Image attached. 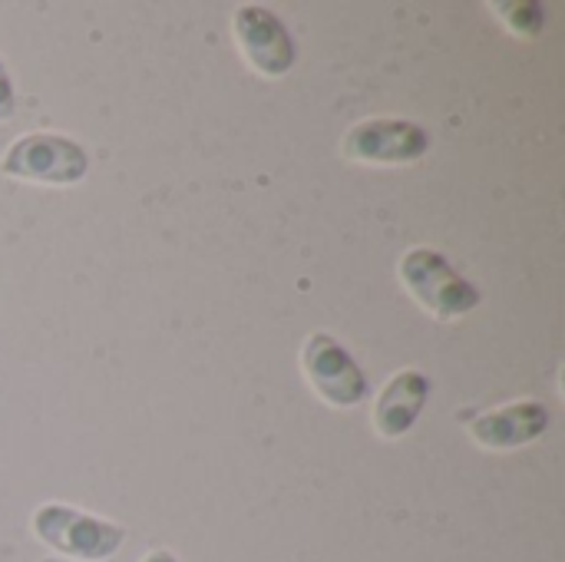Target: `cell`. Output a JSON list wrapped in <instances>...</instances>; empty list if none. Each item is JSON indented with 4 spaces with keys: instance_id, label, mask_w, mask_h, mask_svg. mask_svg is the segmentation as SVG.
<instances>
[{
    "instance_id": "obj_11",
    "label": "cell",
    "mask_w": 565,
    "mask_h": 562,
    "mask_svg": "<svg viewBox=\"0 0 565 562\" xmlns=\"http://www.w3.org/2000/svg\"><path fill=\"white\" fill-rule=\"evenodd\" d=\"M142 562H179V560H175L169 550H152V553H149Z\"/></svg>"
},
{
    "instance_id": "obj_7",
    "label": "cell",
    "mask_w": 565,
    "mask_h": 562,
    "mask_svg": "<svg viewBox=\"0 0 565 562\" xmlns=\"http://www.w3.org/2000/svg\"><path fill=\"white\" fill-rule=\"evenodd\" d=\"M550 427V407L540 401H516L487 414H477L467 431L480 447L490 450H516L540 441Z\"/></svg>"
},
{
    "instance_id": "obj_6",
    "label": "cell",
    "mask_w": 565,
    "mask_h": 562,
    "mask_svg": "<svg viewBox=\"0 0 565 562\" xmlns=\"http://www.w3.org/2000/svg\"><path fill=\"white\" fill-rule=\"evenodd\" d=\"M235 40L245 53V60L262 73V76H285L295 60V40L288 26L281 23L278 13H271L262 3H245L235 10Z\"/></svg>"
},
{
    "instance_id": "obj_4",
    "label": "cell",
    "mask_w": 565,
    "mask_h": 562,
    "mask_svg": "<svg viewBox=\"0 0 565 562\" xmlns=\"http://www.w3.org/2000/svg\"><path fill=\"white\" fill-rule=\"evenodd\" d=\"M301 364L305 374L311 381V388L318 391L321 401H328L331 407H358L367 401V378L358 368V361L348 354V348L331 338L328 331H315L301 351Z\"/></svg>"
},
{
    "instance_id": "obj_2",
    "label": "cell",
    "mask_w": 565,
    "mask_h": 562,
    "mask_svg": "<svg viewBox=\"0 0 565 562\" xmlns=\"http://www.w3.org/2000/svg\"><path fill=\"white\" fill-rule=\"evenodd\" d=\"M33 533L53 553L79 562H103L119 553L126 530L76 507L46 503L33 513Z\"/></svg>"
},
{
    "instance_id": "obj_3",
    "label": "cell",
    "mask_w": 565,
    "mask_h": 562,
    "mask_svg": "<svg viewBox=\"0 0 565 562\" xmlns=\"http://www.w3.org/2000/svg\"><path fill=\"white\" fill-rule=\"evenodd\" d=\"M0 169L13 179H23V182L76 185L89 172V152L70 136L26 132L7 149Z\"/></svg>"
},
{
    "instance_id": "obj_9",
    "label": "cell",
    "mask_w": 565,
    "mask_h": 562,
    "mask_svg": "<svg viewBox=\"0 0 565 562\" xmlns=\"http://www.w3.org/2000/svg\"><path fill=\"white\" fill-rule=\"evenodd\" d=\"M497 13L520 36H540L546 26V7L533 0H503L497 3Z\"/></svg>"
},
{
    "instance_id": "obj_5",
    "label": "cell",
    "mask_w": 565,
    "mask_h": 562,
    "mask_svg": "<svg viewBox=\"0 0 565 562\" xmlns=\"http://www.w3.org/2000/svg\"><path fill=\"white\" fill-rule=\"evenodd\" d=\"M430 149V132L411 119H364L344 136V156L371 166H411Z\"/></svg>"
},
{
    "instance_id": "obj_10",
    "label": "cell",
    "mask_w": 565,
    "mask_h": 562,
    "mask_svg": "<svg viewBox=\"0 0 565 562\" xmlns=\"http://www.w3.org/2000/svg\"><path fill=\"white\" fill-rule=\"evenodd\" d=\"M13 106H17L13 103V83H10V73L0 60V123H7L13 116Z\"/></svg>"
},
{
    "instance_id": "obj_1",
    "label": "cell",
    "mask_w": 565,
    "mask_h": 562,
    "mask_svg": "<svg viewBox=\"0 0 565 562\" xmlns=\"http://www.w3.org/2000/svg\"><path fill=\"white\" fill-rule=\"evenodd\" d=\"M401 282L434 318L454 321L480 308L483 295L437 248H411L401 258Z\"/></svg>"
},
{
    "instance_id": "obj_8",
    "label": "cell",
    "mask_w": 565,
    "mask_h": 562,
    "mask_svg": "<svg viewBox=\"0 0 565 562\" xmlns=\"http://www.w3.org/2000/svg\"><path fill=\"white\" fill-rule=\"evenodd\" d=\"M427 397H430L427 374H420V371H397L384 384V391H381V397L374 404V427H377V434L387 437V441L404 437L417 424V417L424 414Z\"/></svg>"
}]
</instances>
